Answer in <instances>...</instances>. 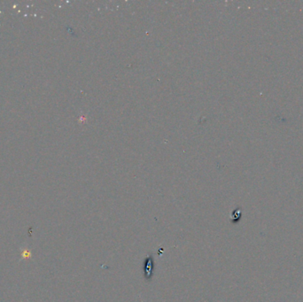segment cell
Returning a JSON list of instances; mask_svg holds the SVG:
<instances>
[{
  "label": "cell",
  "mask_w": 303,
  "mask_h": 302,
  "mask_svg": "<svg viewBox=\"0 0 303 302\" xmlns=\"http://www.w3.org/2000/svg\"><path fill=\"white\" fill-rule=\"evenodd\" d=\"M143 272L144 277L147 281H150L152 278L153 272H154V260L152 254H148L144 261L143 266Z\"/></svg>",
  "instance_id": "6da1fadb"
},
{
  "label": "cell",
  "mask_w": 303,
  "mask_h": 302,
  "mask_svg": "<svg viewBox=\"0 0 303 302\" xmlns=\"http://www.w3.org/2000/svg\"><path fill=\"white\" fill-rule=\"evenodd\" d=\"M240 217H241V211L238 209V208L234 210V212L232 213V221L233 222H238Z\"/></svg>",
  "instance_id": "7a4b0ae2"
}]
</instances>
